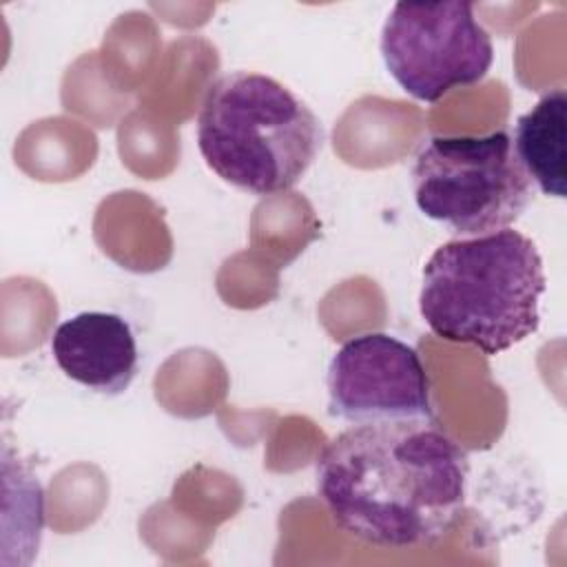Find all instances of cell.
Segmentation results:
<instances>
[{"instance_id": "3957f363", "label": "cell", "mask_w": 567, "mask_h": 567, "mask_svg": "<svg viewBox=\"0 0 567 567\" xmlns=\"http://www.w3.org/2000/svg\"><path fill=\"white\" fill-rule=\"evenodd\" d=\"M206 166L250 195L292 188L323 146L312 109L270 75L230 71L215 80L197 115Z\"/></svg>"}, {"instance_id": "ba28073f", "label": "cell", "mask_w": 567, "mask_h": 567, "mask_svg": "<svg viewBox=\"0 0 567 567\" xmlns=\"http://www.w3.org/2000/svg\"><path fill=\"white\" fill-rule=\"evenodd\" d=\"M565 89L545 93L532 111L516 120L514 151L529 179L551 197L563 199L567 188L565 171Z\"/></svg>"}, {"instance_id": "277c9868", "label": "cell", "mask_w": 567, "mask_h": 567, "mask_svg": "<svg viewBox=\"0 0 567 567\" xmlns=\"http://www.w3.org/2000/svg\"><path fill=\"white\" fill-rule=\"evenodd\" d=\"M419 210L458 237L509 228L529 206L534 182L516 157L512 135H436L412 166Z\"/></svg>"}, {"instance_id": "5b68a950", "label": "cell", "mask_w": 567, "mask_h": 567, "mask_svg": "<svg viewBox=\"0 0 567 567\" xmlns=\"http://www.w3.org/2000/svg\"><path fill=\"white\" fill-rule=\"evenodd\" d=\"M381 58L408 95L439 102L487 75L494 44L472 2H396L381 29Z\"/></svg>"}, {"instance_id": "6da1fadb", "label": "cell", "mask_w": 567, "mask_h": 567, "mask_svg": "<svg viewBox=\"0 0 567 567\" xmlns=\"http://www.w3.org/2000/svg\"><path fill=\"white\" fill-rule=\"evenodd\" d=\"M467 470V454L432 419L381 421L330 439L315 481L348 536L383 549H419L441 543L461 520Z\"/></svg>"}, {"instance_id": "52a82bcc", "label": "cell", "mask_w": 567, "mask_h": 567, "mask_svg": "<svg viewBox=\"0 0 567 567\" xmlns=\"http://www.w3.org/2000/svg\"><path fill=\"white\" fill-rule=\"evenodd\" d=\"M58 368L97 394H122L137 374V341L131 323L115 312H80L51 337Z\"/></svg>"}, {"instance_id": "7a4b0ae2", "label": "cell", "mask_w": 567, "mask_h": 567, "mask_svg": "<svg viewBox=\"0 0 567 567\" xmlns=\"http://www.w3.org/2000/svg\"><path fill=\"white\" fill-rule=\"evenodd\" d=\"M545 286L543 257L523 233L458 237L425 261L419 312L436 337L498 354L538 330Z\"/></svg>"}, {"instance_id": "8992f818", "label": "cell", "mask_w": 567, "mask_h": 567, "mask_svg": "<svg viewBox=\"0 0 567 567\" xmlns=\"http://www.w3.org/2000/svg\"><path fill=\"white\" fill-rule=\"evenodd\" d=\"M326 383L330 416L352 425L434 416L419 352L385 332L348 339L330 359Z\"/></svg>"}]
</instances>
